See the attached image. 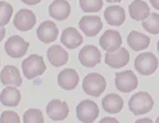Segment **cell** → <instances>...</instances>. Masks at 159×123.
I'll use <instances>...</instances> for the list:
<instances>
[{
  "instance_id": "cell-1",
  "label": "cell",
  "mask_w": 159,
  "mask_h": 123,
  "mask_svg": "<svg viewBox=\"0 0 159 123\" xmlns=\"http://www.w3.org/2000/svg\"><path fill=\"white\" fill-rule=\"evenodd\" d=\"M128 108L135 116H142L152 111L154 108V100L146 91H139L128 101Z\"/></svg>"
},
{
  "instance_id": "cell-2",
  "label": "cell",
  "mask_w": 159,
  "mask_h": 123,
  "mask_svg": "<svg viewBox=\"0 0 159 123\" xmlns=\"http://www.w3.org/2000/svg\"><path fill=\"white\" fill-rule=\"evenodd\" d=\"M22 71L27 79H33L41 75L47 70V66L41 55L32 54L22 62Z\"/></svg>"
},
{
  "instance_id": "cell-3",
  "label": "cell",
  "mask_w": 159,
  "mask_h": 123,
  "mask_svg": "<svg viewBox=\"0 0 159 123\" xmlns=\"http://www.w3.org/2000/svg\"><path fill=\"white\" fill-rule=\"evenodd\" d=\"M82 88L84 92L89 96L99 97L106 89V79L101 74L91 73L86 75L83 79Z\"/></svg>"
},
{
  "instance_id": "cell-4",
  "label": "cell",
  "mask_w": 159,
  "mask_h": 123,
  "mask_svg": "<svg viewBox=\"0 0 159 123\" xmlns=\"http://www.w3.org/2000/svg\"><path fill=\"white\" fill-rule=\"evenodd\" d=\"M135 69L138 71L140 75L149 76L152 75L158 68V59L155 56V54L150 52H145L139 54L135 58L134 63Z\"/></svg>"
},
{
  "instance_id": "cell-5",
  "label": "cell",
  "mask_w": 159,
  "mask_h": 123,
  "mask_svg": "<svg viewBox=\"0 0 159 123\" xmlns=\"http://www.w3.org/2000/svg\"><path fill=\"white\" fill-rule=\"evenodd\" d=\"M30 44L19 35H12L7 40L5 44L6 53L12 58H20L28 52Z\"/></svg>"
},
{
  "instance_id": "cell-6",
  "label": "cell",
  "mask_w": 159,
  "mask_h": 123,
  "mask_svg": "<svg viewBox=\"0 0 159 123\" xmlns=\"http://www.w3.org/2000/svg\"><path fill=\"white\" fill-rule=\"evenodd\" d=\"M99 114L97 104L92 100H83L76 107V117L81 122H94Z\"/></svg>"
},
{
  "instance_id": "cell-7",
  "label": "cell",
  "mask_w": 159,
  "mask_h": 123,
  "mask_svg": "<svg viewBox=\"0 0 159 123\" xmlns=\"http://www.w3.org/2000/svg\"><path fill=\"white\" fill-rule=\"evenodd\" d=\"M115 85L119 91L128 94L137 88L138 79H137L136 75L133 73V70L120 71V73H117L115 76Z\"/></svg>"
},
{
  "instance_id": "cell-8",
  "label": "cell",
  "mask_w": 159,
  "mask_h": 123,
  "mask_svg": "<svg viewBox=\"0 0 159 123\" xmlns=\"http://www.w3.org/2000/svg\"><path fill=\"white\" fill-rule=\"evenodd\" d=\"M37 23V17L33 13V11L29 9H21L17 12V15L13 18V25L19 31H29L33 29V27Z\"/></svg>"
},
{
  "instance_id": "cell-9",
  "label": "cell",
  "mask_w": 159,
  "mask_h": 123,
  "mask_svg": "<svg viewBox=\"0 0 159 123\" xmlns=\"http://www.w3.org/2000/svg\"><path fill=\"white\" fill-rule=\"evenodd\" d=\"M79 59L80 63L84 67L87 68H93L102 59V54L98 51L96 46L94 45H86L83 47L79 53Z\"/></svg>"
},
{
  "instance_id": "cell-10",
  "label": "cell",
  "mask_w": 159,
  "mask_h": 123,
  "mask_svg": "<svg viewBox=\"0 0 159 123\" xmlns=\"http://www.w3.org/2000/svg\"><path fill=\"white\" fill-rule=\"evenodd\" d=\"M79 27L86 36L92 37L99 33L103 28V23L101 18L97 15H84L80 20Z\"/></svg>"
},
{
  "instance_id": "cell-11",
  "label": "cell",
  "mask_w": 159,
  "mask_h": 123,
  "mask_svg": "<svg viewBox=\"0 0 159 123\" xmlns=\"http://www.w3.org/2000/svg\"><path fill=\"white\" fill-rule=\"evenodd\" d=\"M129 53L126 49L120 47L117 51L113 52H107L105 55V64L109 66L111 68H122L126 66L129 62Z\"/></svg>"
},
{
  "instance_id": "cell-12",
  "label": "cell",
  "mask_w": 159,
  "mask_h": 123,
  "mask_svg": "<svg viewBox=\"0 0 159 123\" xmlns=\"http://www.w3.org/2000/svg\"><path fill=\"white\" fill-rule=\"evenodd\" d=\"M70 112L69 106L65 101H61L60 99H53L48 104L47 113L49 118L53 121H62L67 118Z\"/></svg>"
},
{
  "instance_id": "cell-13",
  "label": "cell",
  "mask_w": 159,
  "mask_h": 123,
  "mask_svg": "<svg viewBox=\"0 0 159 123\" xmlns=\"http://www.w3.org/2000/svg\"><path fill=\"white\" fill-rule=\"evenodd\" d=\"M122 36L119 34L118 31L115 30H107L104 34L99 39V45L104 49L105 52H113L117 51L122 46Z\"/></svg>"
},
{
  "instance_id": "cell-14",
  "label": "cell",
  "mask_w": 159,
  "mask_h": 123,
  "mask_svg": "<svg viewBox=\"0 0 159 123\" xmlns=\"http://www.w3.org/2000/svg\"><path fill=\"white\" fill-rule=\"evenodd\" d=\"M59 34V30L53 21H44L39 25L37 30L38 39L43 43H52L54 42Z\"/></svg>"
},
{
  "instance_id": "cell-15",
  "label": "cell",
  "mask_w": 159,
  "mask_h": 123,
  "mask_svg": "<svg viewBox=\"0 0 159 123\" xmlns=\"http://www.w3.org/2000/svg\"><path fill=\"white\" fill-rule=\"evenodd\" d=\"M80 77L77 71L72 68L63 69L57 75V84L64 90H73L77 86Z\"/></svg>"
},
{
  "instance_id": "cell-16",
  "label": "cell",
  "mask_w": 159,
  "mask_h": 123,
  "mask_svg": "<svg viewBox=\"0 0 159 123\" xmlns=\"http://www.w3.org/2000/svg\"><path fill=\"white\" fill-rule=\"evenodd\" d=\"M71 9V5L66 0H54L49 6V15L57 21H63L70 17Z\"/></svg>"
},
{
  "instance_id": "cell-17",
  "label": "cell",
  "mask_w": 159,
  "mask_h": 123,
  "mask_svg": "<svg viewBox=\"0 0 159 123\" xmlns=\"http://www.w3.org/2000/svg\"><path fill=\"white\" fill-rule=\"evenodd\" d=\"M0 80L5 86L20 87L22 85V78L19 69L13 65H7L0 73Z\"/></svg>"
},
{
  "instance_id": "cell-18",
  "label": "cell",
  "mask_w": 159,
  "mask_h": 123,
  "mask_svg": "<svg viewBox=\"0 0 159 123\" xmlns=\"http://www.w3.org/2000/svg\"><path fill=\"white\" fill-rule=\"evenodd\" d=\"M104 18L109 25L119 27L125 22L126 13H125L124 8L120 6H111L105 10Z\"/></svg>"
},
{
  "instance_id": "cell-19",
  "label": "cell",
  "mask_w": 159,
  "mask_h": 123,
  "mask_svg": "<svg viewBox=\"0 0 159 123\" xmlns=\"http://www.w3.org/2000/svg\"><path fill=\"white\" fill-rule=\"evenodd\" d=\"M47 56L50 64L54 67H61L65 65L69 61V54L62 46L60 45H53L47 52Z\"/></svg>"
},
{
  "instance_id": "cell-20",
  "label": "cell",
  "mask_w": 159,
  "mask_h": 123,
  "mask_svg": "<svg viewBox=\"0 0 159 123\" xmlns=\"http://www.w3.org/2000/svg\"><path fill=\"white\" fill-rule=\"evenodd\" d=\"M83 37L75 28H66L61 35V43L70 49H74L82 44Z\"/></svg>"
},
{
  "instance_id": "cell-21",
  "label": "cell",
  "mask_w": 159,
  "mask_h": 123,
  "mask_svg": "<svg viewBox=\"0 0 159 123\" xmlns=\"http://www.w3.org/2000/svg\"><path fill=\"white\" fill-rule=\"evenodd\" d=\"M102 107L104 111L107 113L116 114L119 113L124 108V100L122 97L116 94H109L103 98L102 100Z\"/></svg>"
},
{
  "instance_id": "cell-22",
  "label": "cell",
  "mask_w": 159,
  "mask_h": 123,
  "mask_svg": "<svg viewBox=\"0 0 159 123\" xmlns=\"http://www.w3.org/2000/svg\"><path fill=\"white\" fill-rule=\"evenodd\" d=\"M129 15L135 21H143L150 15V8L144 0H134L128 8Z\"/></svg>"
},
{
  "instance_id": "cell-23",
  "label": "cell",
  "mask_w": 159,
  "mask_h": 123,
  "mask_svg": "<svg viewBox=\"0 0 159 123\" xmlns=\"http://www.w3.org/2000/svg\"><path fill=\"white\" fill-rule=\"evenodd\" d=\"M21 100V92L16 86L6 87L0 94V102L5 107H18Z\"/></svg>"
},
{
  "instance_id": "cell-24",
  "label": "cell",
  "mask_w": 159,
  "mask_h": 123,
  "mask_svg": "<svg viewBox=\"0 0 159 123\" xmlns=\"http://www.w3.org/2000/svg\"><path fill=\"white\" fill-rule=\"evenodd\" d=\"M127 43L133 51L139 52V51H144L149 46L150 39L147 35L142 34L137 31H132L127 36Z\"/></svg>"
},
{
  "instance_id": "cell-25",
  "label": "cell",
  "mask_w": 159,
  "mask_h": 123,
  "mask_svg": "<svg viewBox=\"0 0 159 123\" xmlns=\"http://www.w3.org/2000/svg\"><path fill=\"white\" fill-rule=\"evenodd\" d=\"M143 28L150 34H159V15L150 13L145 20H143Z\"/></svg>"
},
{
  "instance_id": "cell-26",
  "label": "cell",
  "mask_w": 159,
  "mask_h": 123,
  "mask_svg": "<svg viewBox=\"0 0 159 123\" xmlns=\"http://www.w3.org/2000/svg\"><path fill=\"white\" fill-rule=\"evenodd\" d=\"M13 8L7 1H0V27L8 24L12 17Z\"/></svg>"
},
{
  "instance_id": "cell-27",
  "label": "cell",
  "mask_w": 159,
  "mask_h": 123,
  "mask_svg": "<svg viewBox=\"0 0 159 123\" xmlns=\"http://www.w3.org/2000/svg\"><path fill=\"white\" fill-rule=\"evenodd\" d=\"M80 7L84 12H98L103 7V0H80Z\"/></svg>"
},
{
  "instance_id": "cell-28",
  "label": "cell",
  "mask_w": 159,
  "mask_h": 123,
  "mask_svg": "<svg viewBox=\"0 0 159 123\" xmlns=\"http://www.w3.org/2000/svg\"><path fill=\"white\" fill-rule=\"evenodd\" d=\"M23 122L25 123H43L44 118L39 109H29L23 113Z\"/></svg>"
},
{
  "instance_id": "cell-29",
  "label": "cell",
  "mask_w": 159,
  "mask_h": 123,
  "mask_svg": "<svg viewBox=\"0 0 159 123\" xmlns=\"http://www.w3.org/2000/svg\"><path fill=\"white\" fill-rule=\"evenodd\" d=\"M0 122L1 123H19L20 118L18 113L15 111H3L1 117H0Z\"/></svg>"
},
{
  "instance_id": "cell-30",
  "label": "cell",
  "mask_w": 159,
  "mask_h": 123,
  "mask_svg": "<svg viewBox=\"0 0 159 123\" xmlns=\"http://www.w3.org/2000/svg\"><path fill=\"white\" fill-rule=\"evenodd\" d=\"M21 1L28 6H35V5H38V3L41 2L42 0H21Z\"/></svg>"
},
{
  "instance_id": "cell-31",
  "label": "cell",
  "mask_w": 159,
  "mask_h": 123,
  "mask_svg": "<svg viewBox=\"0 0 159 123\" xmlns=\"http://www.w3.org/2000/svg\"><path fill=\"white\" fill-rule=\"evenodd\" d=\"M106 122H114V123H117L118 121L116 120L115 118H109V117H105L101 120V123H106Z\"/></svg>"
},
{
  "instance_id": "cell-32",
  "label": "cell",
  "mask_w": 159,
  "mask_h": 123,
  "mask_svg": "<svg viewBox=\"0 0 159 123\" xmlns=\"http://www.w3.org/2000/svg\"><path fill=\"white\" fill-rule=\"evenodd\" d=\"M6 35V29L5 27H0V42L3 40V37H5Z\"/></svg>"
},
{
  "instance_id": "cell-33",
  "label": "cell",
  "mask_w": 159,
  "mask_h": 123,
  "mask_svg": "<svg viewBox=\"0 0 159 123\" xmlns=\"http://www.w3.org/2000/svg\"><path fill=\"white\" fill-rule=\"evenodd\" d=\"M150 3L155 9L159 10V0H150Z\"/></svg>"
},
{
  "instance_id": "cell-34",
  "label": "cell",
  "mask_w": 159,
  "mask_h": 123,
  "mask_svg": "<svg viewBox=\"0 0 159 123\" xmlns=\"http://www.w3.org/2000/svg\"><path fill=\"white\" fill-rule=\"evenodd\" d=\"M142 122H150L152 123V119H148V118H142V119H138L136 120V123H142Z\"/></svg>"
},
{
  "instance_id": "cell-35",
  "label": "cell",
  "mask_w": 159,
  "mask_h": 123,
  "mask_svg": "<svg viewBox=\"0 0 159 123\" xmlns=\"http://www.w3.org/2000/svg\"><path fill=\"white\" fill-rule=\"evenodd\" d=\"M107 2H112V3H118V2H120L122 0H106Z\"/></svg>"
},
{
  "instance_id": "cell-36",
  "label": "cell",
  "mask_w": 159,
  "mask_h": 123,
  "mask_svg": "<svg viewBox=\"0 0 159 123\" xmlns=\"http://www.w3.org/2000/svg\"><path fill=\"white\" fill-rule=\"evenodd\" d=\"M157 49H158V52H159V41H158V43H157Z\"/></svg>"
},
{
  "instance_id": "cell-37",
  "label": "cell",
  "mask_w": 159,
  "mask_h": 123,
  "mask_svg": "<svg viewBox=\"0 0 159 123\" xmlns=\"http://www.w3.org/2000/svg\"><path fill=\"white\" fill-rule=\"evenodd\" d=\"M156 122H158V123H159V117H158V118H157V120H156Z\"/></svg>"
},
{
  "instance_id": "cell-38",
  "label": "cell",
  "mask_w": 159,
  "mask_h": 123,
  "mask_svg": "<svg viewBox=\"0 0 159 123\" xmlns=\"http://www.w3.org/2000/svg\"><path fill=\"white\" fill-rule=\"evenodd\" d=\"M0 63H1V62H0Z\"/></svg>"
}]
</instances>
